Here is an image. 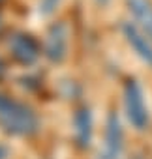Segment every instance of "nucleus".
Listing matches in <instances>:
<instances>
[{
    "instance_id": "nucleus-1",
    "label": "nucleus",
    "mask_w": 152,
    "mask_h": 159,
    "mask_svg": "<svg viewBox=\"0 0 152 159\" xmlns=\"http://www.w3.org/2000/svg\"><path fill=\"white\" fill-rule=\"evenodd\" d=\"M0 125L12 135L26 137L40 129V120L28 105L0 94Z\"/></svg>"
},
{
    "instance_id": "nucleus-2",
    "label": "nucleus",
    "mask_w": 152,
    "mask_h": 159,
    "mask_svg": "<svg viewBox=\"0 0 152 159\" xmlns=\"http://www.w3.org/2000/svg\"><path fill=\"white\" fill-rule=\"evenodd\" d=\"M124 109L128 122L137 131H145L148 127L150 116H148V107L145 103V94L137 79L133 77H128L124 83Z\"/></svg>"
},
{
    "instance_id": "nucleus-3",
    "label": "nucleus",
    "mask_w": 152,
    "mask_h": 159,
    "mask_svg": "<svg viewBox=\"0 0 152 159\" xmlns=\"http://www.w3.org/2000/svg\"><path fill=\"white\" fill-rule=\"evenodd\" d=\"M68 45H69V26L64 21L53 23L45 34V45H43L45 58L53 64L64 62L68 56Z\"/></svg>"
},
{
    "instance_id": "nucleus-4",
    "label": "nucleus",
    "mask_w": 152,
    "mask_h": 159,
    "mask_svg": "<svg viewBox=\"0 0 152 159\" xmlns=\"http://www.w3.org/2000/svg\"><path fill=\"white\" fill-rule=\"evenodd\" d=\"M124 150V129L118 112L111 111L105 120V146L100 159H118Z\"/></svg>"
},
{
    "instance_id": "nucleus-5",
    "label": "nucleus",
    "mask_w": 152,
    "mask_h": 159,
    "mask_svg": "<svg viewBox=\"0 0 152 159\" xmlns=\"http://www.w3.org/2000/svg\"><path fill=\"white\" fill-rule=\"evenodd\" d=\"M10 51L13 54V58L23 64V66H32L36 64V60L41 54L40 43L36 41L34 36L26 34V32H15L10 38Z\"/></svg>"
},
{
    "instance_id": "nucleus-6",
    "label": "nucleus",
    "mask_w": 152,
    "mask_h": 159,
    "mask_svg": "<svg viewBox=\"0 0 152 159\" xmlns=\"http://www.w3.org/2000/svg\"><path fill=\"white\" fill-rule=\"evenodd\" d=\"M122 36L126 38L128 45L133 49V52L146 64L152 67V39L131 21H124L120 25Z\"/></svg>"
},
{
    "instance_id": "nucleus-7",
    "label": "nucleus",
    "mask_w": 152,
    "mask_h": 159,
    "mask_svg": "<svg viewBox=\"0 0 152 159\" xmlns=\"http://www.w3.org/2000/svg\"><path fill=\"white\" fill-rule=\"evenodd\" d=\"M73 125H75V140L79 148H88L92 142V112L88 107H79L73 114Z\"/></svg>"
},
{
    "instance_id": "nucleus-8",
    "label": "nucleus",
    "mask_w": 152,
    "mask_h": 159,
    "mask_svg": "<svg viewBox=\"0 0 152 159\" xmlns=\"http://www.w3.org/2000/svg\"><path fill=\"white\" fill-rule=\"evenodd\" d=\"M126 8L135 19V25L152 39V2L150 0H126Z\"/></svg>"
},
{
    "instance_id": "nucleus-9",
    "label": "nucleus",
    "mask_w": 152,
    "mask_h": 159,
    "mask_svg": "<svg viewBox=\"0 0 152 159\" xmlns=\"http://www.w3.org/2000/svg\"><path fill=\"white\" fill-rule=\"evenodd\" d=\"M60 6V0H40V4H38V11L41 17H51L56 8Z\"/></svg>"
},
{
    "instance_id": "nucleus-10",
    "label": "nucleus",
    "mask_w": 152,
    "mask_h": 159,
    "mask_svg": "<svg viewBox=\"0 0 152 159\" xmlns=\"http://www.w3.org/2000/svg\"><path fill=\"white\" fill-rule=\"evenodd\" d=\"M8 155H10V148L0 142V159H8Z\"/></svg>"
},
{
    "instance_id": "nucleus-11",
    "label": "nucleus",
    "mask_w": 152,
    "mask_h": 159,
    "mask_svg": "<svg viewBox=\"0 0 152 159\" xmlns=\"http://www.w3.org/2000/svg\"><path fill=\"white\" fill-rule=\"evenodd\" d=\"M109 2H111V0H96V4H98V6H107Z\"/></svg>"
},
{
    "instance_id": "nucleus-12",
    "label": "nucleus",
    "mask_w": 152,
    "mask_h": 159,
    "mask_svg": "<svg viewBox=\"0 0 152 159\" xmlns=\"http://www.w3.org/2000/svg\"><path fill=\"white\" fill-rule=\"evenodd\" d=\"M4 77V64H2V60H0V79Z\"/></svg>"
}]
</instances>
